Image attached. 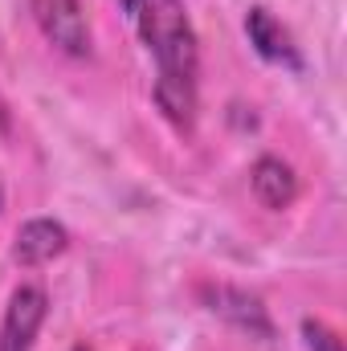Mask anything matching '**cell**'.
<instances>
[{"label":"cell","instance_id":"cell-1","mask_svg":"<svg viewBox=\"0 0 347 351\" xmlns=\"http://www.w3.org/2000/svg\"><path fill=\"white\" fill-rule=\"evenodd\" d=\"M139 41L156 62V102L176 127H192L196 119V74H200V41L184 0H123Z\"/></svg>","mask_w":347,"mask_h":351},{"label":"cell","instance_id":"cell-2","mask_svg":"<svg viewBox=\"0 0 347 351\" xmlns=\"http://www.w3.org/2000/svg\"><path fill=\"white\" fill-rule=\"evenodd\" d=\"M29 12L45 33V41H53L62 53L70 58L90 53V21L82 0H29Z\"/></svg>","mask_w":347,"mask_h":351},{"label":"cell","instance_id":"cell-3","mask_svg":"<svg viewBox=\"0 0 347 351\" xmlns=\"http://www.w3.org/2000/svg\"><path fill=\"white\" fill-rule=\"evenodd\" d=\"M49 315V298L41 286H21L12 290L4 319H0V351H33L37 331Z\"/></svg>","mask_w":347,"mask_h":351},{"label":"cell","instance_id":"cell-4","mask_svg":"<svg viewBox=\"0 0 347 351\" xmlns=\"http://www.w3.org/2000/svg\"><path fill=\"white\" fill-rule=\"evenodd\" d=\"M70 250V233L62 221H49V217H37V221H25L16 229V241H12V262L21 265H45L53 258H62Z\"/></svg>","mask_w":347,"mask_h":351},{"label":"cell","instance_id":"cell-5","mask_svg":"<svg viewBox=\"0 0 347 351\" xmlns=\"http://www.w3.org/2000/svg\"><path fill=\"white\" fill-rule=\"evenodd\" d=\"M246 33H250V45L258 49L265 62L286 66V70H298V66H302L290 29H286L270 8H250V16H246Z\"/></svg>","mask_w":347,"mask_h":351},{"label":"cell","instance_id":"cell-6","mask_svg":"<svg viewBox=\"0 0 347 351\" xmlns=\"http://www.w3.org/2000/svg\"><path fill=\"white\" fill-rule=\"evenodd\" d=\"M250 188L265 208H290L294 196H298V176L278 156H261L254 164V172H250Z\"/></svg>","mask_w":347,"mask_h":351},{"label":"cell","instance_id":"cell-7","mask_svg":"<svg viewBox=\"0 0 347 351\" xmlns=\"http://www.w3.org/2000/svg\"><path fill=\"white\" fill-rule=\"evenodd\" d=\"M208 311H217V315H225L229 323H237L241 331H250V335H274V327H270V319H265V306H261L254 294H246V290H233V286H217V290H208Z\"/></svg>","mask_w":347,"mask_h":351},{"label":"cell","instance_id":"cell-8","mask_svg":"<svg viewBox=\"0 0 347 351\" xmlns=\"http://www.w3.org/2000/svg\"><path fill=\"white\" fill-rule=\"evenodd\" d=\"M302 339H307V351H344L339 335L327 323H319V319H307L302 323Z\"/></svg>","mask_w":347,"mask_h":351},{"label":"cell","instance_id":"cell-9","mask_svg":"<svg viewBox=\"0 0 347 351\" xmlns=\"http://www.w3.org/2000/svg\"><path fill=\"white\" fill-rule=\"evenodd\" d=\"M0 204H4V188H0Z\"/></svg>","mask_w":347,"mask_h":351},{"label":"cell","instance_id":"cell-10","mask_svg":"<svg viewBox=\"0 0 347 351\" xmlns=\"http://www.w3.org/2000/svg\"><path fill=\"white\" fill-rule=\"evenodd\" d=\"M74 351H90V348H74Z\"/></svg>","mask_w":347,"mask_h":351},{"label":"cell","instance_id":"cell-11","mask_svg":"<svg viewBox=\"0 0 347 351\" xmlns=\"http://www.w3.org/2000/svg\"><path fill=\"white\" fill-rule=\"evenodd\" d=\"M119 4H123V0H119Z\"/></svg>","mask_w":347,"mask_h":351}]
</instances>
